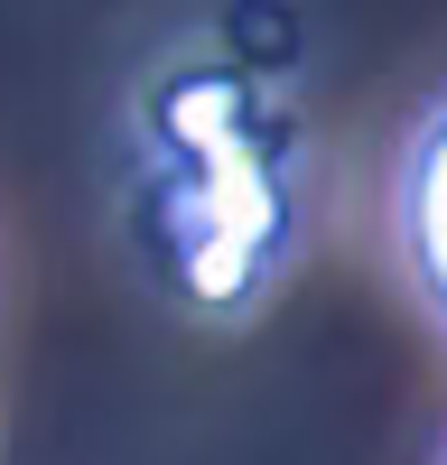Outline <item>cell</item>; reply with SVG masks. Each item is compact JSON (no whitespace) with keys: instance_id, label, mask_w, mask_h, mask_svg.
Segmentation results:
<instances>
[{"instance_id":"cell-1","label":"cell","mask_w":447,"mask_h":465,"mask_svg":"<svg viewBox=\"0 0 447 465\" xmlns=\"http://www.w3.org/2000/svg\"><path fill=\"white\" fill-rule=\"evenodd\" d=\"M168 223H177V252H186V280L196 298H243L261 280V261L280 252V168L243 140H214V149H177V186H168Z\"/></svg>"},{"instance_id":"cell-2","label":"cell","mask_w":447,"mask_h":465,"mask_svg":"<svg viewBox=\"0 0 447 465\" xmlns=\"http://www.w3.org/2000/svg\"><path fill=\"white\" fill-rule=\"evenodd\" d=\"M392 242L420 307L447 326V94L420 112V131L401 140V168H392Z\"/></svg>"}]
</instances>
